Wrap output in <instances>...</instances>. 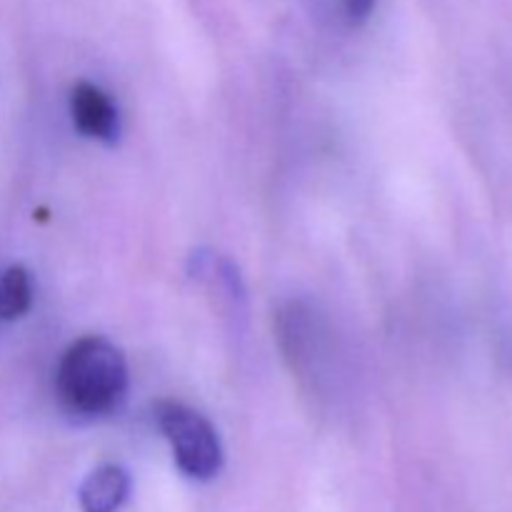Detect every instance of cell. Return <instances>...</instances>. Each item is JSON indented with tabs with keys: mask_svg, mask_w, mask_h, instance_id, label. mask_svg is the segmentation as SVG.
<instances>
[{
	"mask_svg": "<svg viewBox=\"0 0 512 512\" xmlns=\"http://www.w3.org/2000/svg\"><path fill=\"white\" fill-rule=\"evenodd\" d=\"M55 385L70 413L105 415L125 398L128 363L110 340L88 335L65 350Z\"/></svg>",
	"mask_w": 512,
	"mask_h": 512,
	"instance_id": "1",
	"label": "cell"
},
{
	"mask_svg": "<svg viewBox=\"0 0 512 512\" xmlns=\"http://www.w3.org/2000/svg\"><path fill=\"white\" fill-rule=\"evenodd\" d=\"M158 425L173 448L178 468L193 480H213L223 468V448L213 425L180 403L158 408Z\"/></svg>",
	"mask_w": 512,
	"mask_h": 512,
	"instance_id": "2",
	"label": "cell"
},
{
	"mask_svg": "<svg viewBox=\"0 0 512 512\" xmlns=\"http://www.w3.org/2000/svg\"><path fill=\"white\" fill-rule=\"evenodd\" d=\"M70 115L85 138L115 143L120 133L118 108L113 100L93 83H78L70 93Z\"/></svg>",
	"mask_w": 512,
	"mask_h": 512,
	"instance_id": "3",
	"label": "cell"
},
{
	"mask_svg": "<svg viewBox=\"0 0 512 512\" xmlns=\"http://www.w3.org/2000/svg\"><path fill=\"white\" fill-rule=\"evenodd\" d=\"M130 495V475L120 465H103L83 480L78 503L83 512H118Z\"/></svg>",
	"mask_w": 512,
	"mask_h": 512,
	"instance_id": "4",
	"label": "cell"
},
{
	"mask_svg": "<svg viewBox=\"0 0 512 512\" xmlns=\"http://www.w3.org/2000/svg\"><path fill=\"white\" fill-rule=\"evenodd\" d=\"M33 305V278L23 265H10L0 273V323L23 318Z\"/></svg>",
	"mask_w": 512,
	"mask_h": 512,
	"instance_id": "5",
	"label": "cell"
},
{
	"mask_svg": "<svg viewBox=\"0 0 512 512\" xmlns=\"http://www.w3.org/2000/svg\"><path fill=\"white\" fill-rule=\"evenodd\" d=\"M375 3H378V0H345V5H348V15L353 20L368 18L370 10L375 8Z\"/></svg>",
	"mask_w": 512,
	"mask_h": 512,
	"instance_id": "6",
	"label": "cell"
}]
</instances>
